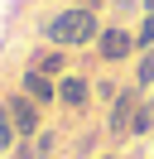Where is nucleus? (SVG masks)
Wrapping results in <instances>:
<instances>
[{
    "instance_id": "obj_1",
    "label": "nucleus",
    "mask_w": 154,
    "mask_h": 159,
    "mask_svg": "<svg viewBox=\"0 0 154 159\" xmlns=\"http://www.w3.org/2000/svg\"><path fill=\"white\" fill-rule=\"evenodd\" d=\"M101 29H106L101 10H82V5H58L53 15L38 20V39H43V43H58V48H67V53L92 48Z\"/></svg>"
},
{
    "instance_id": "obj_2",
    "label": "nucleus",
    "mask_w": 154,
    "mask_h": 159,
    "mask_svg": "<svg viewBox=\"0 0 154 159\" xmlns=\"http://www.w3.org/2000/svg\"><path fill=\"white\" fill-rule=\"evenodd\" d=\"M96 63L101 68H120V63L135 58V24H120V20H106V29L96 34Z\"/></svg>"
},
{
    "instance_id": "obj_3",
    "label": "nucleus",
    "mask_w": 154,
    "mask_h": 159,
    "mask_svg": "<svg viewBox=\"0 0 154 159\" xmlns=\"http://www.w3.org/2000/svg\"><path fill=\"white\" fill-rule=\"evenodd\" d=\"M140 106H144V92L135 87V82H125L120 97L106 106V135H111V140H125V135H130V125H135V111H140Z\"/></svg>"
},
{
    "instance_id": "obj_4",
    "label": "nucleus",
    "mask_w": 154,
    "mask_h": 159,
    "mask_svg": "<svg viewBox=\"0 0 154 159\" xmlns=\"http://www.w3.org/2000/svg\"><path fill=\"white\" fill-rule=\"evenodd\" d=\"M5 106H10V120H15V130H19V140H34L38 130H43V106H38L34 97H24V92H10L5 97Z\"/></svg>"
},
{
    "instance_id": "obj_5",
    "label": "nucleus",
    "mask_w": 154,
    "mask_h": 159,
    "mask_svg": "<svg viewBox=\"0 0 154 159\" xmlns=\"http://www.w3.org/2000/svg\"><path fill=\"white\" fill-rule=\"evenodd\" d=\"M96 101V92H92V77L87 72H63L58 77V106L63 111H87Z\"/></svg>"
},
{
    "instance_id": "obj_6",
    "label": "nucleus",
    "mask_w": 154,
    "mask_h": 159,
    "mask_svg": "<svg viewBox=\"0 0 154 159\" xmlns=\"http://www.w3.org/2000/svg\"><path fill=\"white\" fill-rule=\"evenodd\" d=\"M24 68H34V72H43V77H63V72H72V63H67V48H58V43H38L34 53L24 58Z\"/></svg>"
},
{
    "instance_id": "obj_7",
    "label": "nucleus",
    "mask_w": 154,
    "mask_h": 159,
    "mask_svg": "<svg viewBox=\"0 0 154 159\" xmlns=\"http://www.w3.org/2000/svg\"><path fill=\"white\" fill-rule=\"evenodd\" d=\"M19 92H24V97H34L38 106H58V82L53 77H43V72H34V68H19V82H15Z\"/></svg>"
},
{
    "instance_id": "obj_8",
    "label": "nucleus",
    "mask_w": 154,
    "mask_h": 159,
    "mask_svg": "<svg viewBox=\"0 0 154 159\" xmlns=\"http://www.w3.org/2000/svg\"><path fill=\"white\" fill-rule=\"evenodd\" d=\"M130 82L149 97V87H154V48H144V53H135V72H130Z\"/></svg>"
},
{
    "instance_id": "obj_9",
    "label": "nucleus",
    "mask_w": 154,
    "mask_h": 159,
    "mask_svg": "<svg viewBox=\"0 0 154 159\" xmlns=\"http://www.w3.org/2000/svg\"><path fill=\"white\" fill-rule=\"evenodd\" d=\"M154 48V10H140V20H135V53Z\"/></svg>"
},
{
    "instance_id": "obj_10",
    "label": "nucleus",
    "mask_w": 154,
    "mask_h": 159,
    "mask_svg": "<svg viewBox=\"0 0 154 159\" xmlns=\"http://www.w3.org/2000/svg\"><path fill=\"white\" fill-rule=\"evenodd\" d=\"M15 145H19V130H15V120H10V106H5V97H0V154H10Z\"/></svg>"
},
{
    "instance_id": "obj_11",
    "label": "nucleus",
    "mask_w": 154,
    "mask_h": 159,
    "mask_svg": "<svg viewBox=\"0 0 154 159\" xmlns=\"http://www.w3.org/2000/svg\"><path fill=\"white\" fill-rule=\"evenodd\" d=\"M92 92H96V106H111V101L120 97V82H111V77H96V82H92Z\"/></svg>"
},
{
    "instance_id": "obj_12",
    "label": "nucleus",
    "mask_w": 154,
    "mask_h": 159,
    "mask_svg": "<svg viewBox=\"0 0 154 159\" xmlns=\"http://www.w3.org/2000/svg\"><path fill=\"white\" fill-rule=\"evenodd\" d=\"M130 135H154V106H149V101L135 111V125H130Z\"/></svg>"
},
{
    "instance_id": "obj_13",
    "label": "nucleus",
    "mask_w": 154,
    "mask_h": 159,
    "mask_svg": "<svg viewBox=\"0 0 154 159\" xmlns=\"http://www.w3.org/2000/svg\"><path fill=\"white\" fill-rule=\"evenodd\" d=\"M34 149H38V159H48V154H53V149H58V130H38V135H34Z\"/></svg>"
},
{
    "instance_id": "obj_14",
    "label": "nucleus",
    "mask_w": 154,
    "mask_h": 159,
    "mask_svg": "<svg viewBox=\"0 0 154 159\" xmlns=\"http://www.w3.org/2000/svg\"><path fill=\"white\" fill-rule=\"evenodd\" d=\"M10 159H38V149H34V140H19V145L10 149Z\"/></svg>"
},
{
    "instance_id": "obj_15",
    "label": "nucleus",
    "mask_w": 154,
    "mask_h": 159,
    "mask_svg": "<svg viewBox=\"0 0 154 159\" xmlns=\"http://www.w3.org/2000/svg\"><path fill=\"white\" fill-rule=\"evenodd\" d=\"M63 5H82V10H101V15H106V5H111V0H63Z\"/></svg>"
},
{
    "instance_id": "obj_16",
    "label": "nucleus",
    "mask_w": 154,
    "mask_h": 159,
    "mask_svg": "<svg viewBox=\"0 0 154 159\" xmlns=\"http://www.w3.org/2000/svg\"><path fill=\"white\" fill-rule=\"evenodd\" d=\"M135 5H140V10H154V0H135Z\"/></svg>"
},
{
    "instance_id": "obj_17",
    "label": "nucleus",
    "mask_w": 154,
    "mask_h": 159,
    "mask_svg": "<svg viewBox=\"0 0 154 159\" xmlns=\"http://www.w3.org/2000/svg\"><path fill=\"white\" fill-rule=\"evenodd\" d=\"M96 159H125V154H96Z\"/></svg>"
},
{
    "instance_id": "obj_18",
    "label": "nucleus",
    "mask_w": 154,
    "mask_h": 159,
    "mask_svg": "<svg viewBox=\"0 0 154 159\" xmlns=\"http://www.w3.org/2000/svg\"><path fill=\"white\" fill-rule=\"evenodd\" d=\"M0 159H10V154H0Z\"/></svg>"
}]
</instances>
